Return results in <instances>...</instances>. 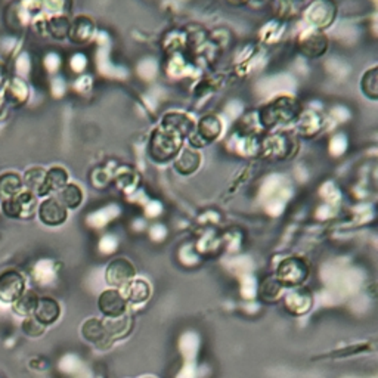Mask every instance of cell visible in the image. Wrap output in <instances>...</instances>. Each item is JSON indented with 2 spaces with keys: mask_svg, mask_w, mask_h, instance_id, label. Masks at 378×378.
I'll return each mask as SVG.
<instances>
[{
  "mask_svg": "<svg viewBox=\"0 0 378 378\" xmlns=\"http://www.w3.org/2000/svg\"><path fill=\"white\" fill-rule=\"evenodd\" d=\"M182 133L163 123V129L155 130L151 139V155L157 161H169L177 154L182 143Z\"/></svg>",
  "mask_w": 378,
  "mask_h": 378,
  "instance_id": "cell-1",
  "label": "cell"
},
{
  "mask_svg": "<svg viewBox=\"0 0 378 378\" xmlns=\"http://www.w3.org/2000/svg\"><path fill=\"white\" fill-rule=\"evenodd\" d=\"M309 276V266L300 258H288L282 260L276 269V280L282 287H298Z\"/></svg>",
  "mask_w": 378,
  "mask_h": 378,
  "instance_id": "cell-2",
  "label": "cell"
},
{
  "mask_svg": "<svg viewBox=\"0 0 378 378\" xmlns=\"http://www.w3.org/2000/svg\"><path fill=\"white\" fill-rule=\"evenodd\" d=\"M136 269L133 263L125 258L114 259L108 264L105 271V280L107 282L117 288V290H123V288L135 278Z\"/></svg>",
  "mask_w": 378,
  "mask_h": 378,
  "instance_id": "cell-3",
  "label": "cell"
},
{
  "mask_svg": "<svg viewBox=\"0 0 378 378\" xmlns=\"http://www.w3.org/2000/svg\"><path fill=\"white\" fill-rule=\"evenodd\" d=\"M98 307L105 318H118L126 315L127 300L117 288H109L99 296Z\"/></svg>",
  "mask_w": 378,
  "mask_h": 378,
  "instance_id": "cell-4",
  "label": "cell"
},
{
  "mask_svg": "<svg viewBox=\"0 0 378 378\" xmlns=\"http://www.w3.org/2000/svg\"><path fill=\"white\" fill-rule=\"evenodd\" d=\"M26 280L17 271H6L0 275V298L6 303H14L24 293Z\"/></svg>",
  "mask_w": 378,
  "mask_h": 378,
  "instance_id": "cell-5",
  "label": "cell"
},
{
  "mask_svg": "<svg viewBox=\"0 0 378 378\" xmlns=\"http://www.w3.org/2000/svg\"><path fill=\"white\" fill-rule=\"evenodd\" d=\"M297 107H294L293 99H276L263 113V121L266 126H275L280 121H290L296 117Z\"/></svg>",
  "mask_w": 378,
  "mask_h": 378,
  "instance_id": "cell-6",
  "label": "cell"
},
{
  "mask_svg": "<svg viewBox=\"0 0 378 378\" xmlns=\"http://www.w3.org/2000/svg\"><path fill=\"white\" fill-rule=\"evenodd\" d=\"M60 315L61 306L57 300H53L51 297H39V302L35 312H33V316H35L42 325L48 327L53 324V322H57Z\"/></svg>",
  "mask_w": 378,
  "mask_h": 378,
  "instance_id": "cell-7",
  "label": "cell"
},
{
  "mask_svg": "<svg viewBox=\"0 0 378 378\" xmlns=\"http://www.w3.org/2000/svg\"><path fill=\"white\" fill-rule=\"evenodd\" d=\"M39 216L44 225L58 226L64 224L66 219V208L58 201V199L51 198L40 206Z\"/></svg>",
  "mask_w": 378,
  "mask_h": 378,
  "instance_id": "cell-8",
  "label": "cell"
},
{
  "mask_svg": "<svg viewBox=\"0 0 378 378\" xmlns=\"http://www.w3.org/2000/svg\"><path fill=\"white\" fill-rule=\"evenodd\" d=\"M82 334L89 343L96 344V346H107V343L113 341L108 336L104 321L96 318L87 319L84 322L82 327Z\"/></svg>",
  "mask_w": 378,
  "mask_h": 378,
  "instance_id": "cell-9",
  "label": "cell"
},
{
  "mask_svg": "<svg viewBox=\"0 0 378 378\" xmlns=\"http://www.w3.org/2000/svg\"><path fill=\"white\" fill-rule=\"evenodd\" d=\"M123 291L127 303L132 305H142L151 297V287L145 280H132L123 288Z\"/></svg>",
  "mask_w": 378,
  "mask_h": 378,
  "instance_id": "cell-10",
  "label": "cell"
},
{
  "mask_svg": "<svg viewBox=\"0 0 378 378\" xmlns=\"http://www.w3.org/2000/svg\"><path fill=\"white\" fill-rule=\"evenodd\" d=\"M285 305L291 314L300 315V314L307 312V310L310 309L312 298H310V294L306 290H296L287 294Z\"/></svg>",
  "mask_w": 378,
  "mask_h": 378,
  "instance_id": "cell-11",
  "label": "cell"
},
{
  "mask_svg": "<svg viewBox=\"0 0 378 378\" xmlns=\"http://www.w3.org/2000/svg\"><path fill=\"white\" fill-rule=\"evenodd\" d=\"M220 130H222L220 121L213 116H207L199 121L195 136L203 139L204 143H208L211 141H215L220 135Z\"/></svg>",
  "mask_w": 378,
  "mask_h": 378,
  "instance_id": "cell-12",
  "label": "cell"
},
{
  "mask_svg": "<svg viewBox=\"0 0 378 378\" xmlns=\"http://www.w3.org/2000/svg\"><path fill=\"white\" fill-rule=\"evenodd\" d=\"M130 319L132 318L126 315L118 316V318H107L104 321V324H105L109 339L114 340V339H121L127 336L130 332V324H132Z\"/></svg>",
  "mask_w": 378,
  "mask_h": 378,
  "instance_id": "cell-13",
  "label": "cell"
},
{
  "mask_svg": "<svg viewBox=\"0 0 378 378\" xmlns=\"http://www.w3.org/2000/svg\"><path fill=\"white\" fill-rule=\"evenodd\" d=\"M37 302H39V296L37 293L35 291H24L22 293L15 302V310L18 314L21 315H33V312H35V309L37 306Z\"/></svg>",
  "mask_w": 378,
  "mask_h": 378,
  "instance_id": "cell-14",
  "label": "cell"
},
{
  "mask_svg": "<svg viewBox=\"0 0 378 378\" xmlns=\"http://www.w3.org/2000/svg\"><path fill=\"white\" fill-rule=\"evenodd\" d=\"M199 165V155L195 151H185L181 159L176 161V169L182 174L194 173Z\"/></svg>",
  "mask_w": 378,
  "mask_h": 378,
  "instance_id": "cell-15",
  "label": "cell"
},
{
  "mask_svg": "<svg viewBox=\"0 0 378 378\" xmlns=\"http://www.w3.org/2000/svg\"><path fill=\"white\" fill-rule=\"evenodd\" d=\"M82 191L79 188H77L75 185H69V186H65L62 189V192H61V197L58 198V201L66 208H75V207H79L80 203H82Z\"/></svg>",
  "mask_w": 378,
  "mask_h": 378,
  "instance_id": "cell-16",
  "label": "cell"
},
{
  "mask_svg": "<svg viewBox=\"0 0 378 378\" xmlns=\"http://www.w3.org/2000/svg\"><path fill=\"white\" fill-rule=\"evenodd\" d=\"M282 285L278 282L276 278H266V280L260 284V297L263 300H268V302H271V300H276L278 297L281 296V291H282Z\"/></svg>",
  "mask_w": 378,
  "mask_h": 378,
  "instance_id": "cell-17",
  "label": "cell"
},
{
  "mask_svg": "<svg viewBox=\"0 0 378 378\" xmlns=\"http://www.w3.org/2000/svg\"><path fill=\"white\" fill-rule=\"evenodd\" d=\"M362 91L363 93L368 96L372 101L377 99V93H378V84H377V69H372L370 71H366L363 74L362 79Z\"/></svg>",
  "mask_w": 378,
  "mask_h": 378,
  "instance_id": "cell-18",
  "label": "cell"
},
{
  "mask_svg": "<svg viewBox=\"0 0 378 378\" xmlns=\"http://www.w3.org/2000/svg\"><path fill=\"white\" fill-rule=\"evenodd\" d=\"M44 325H42L40 322L35 318V316H31V318H27L24 322H22V330H24L26 334L31 336V337H37V336H42L43 334V331H44Z\"/></svg>",
  "mask_w": 378,
  "mask_h": 378,
  "instance_id": "cell-19",
  "label": "cell"
}]
</instances>
